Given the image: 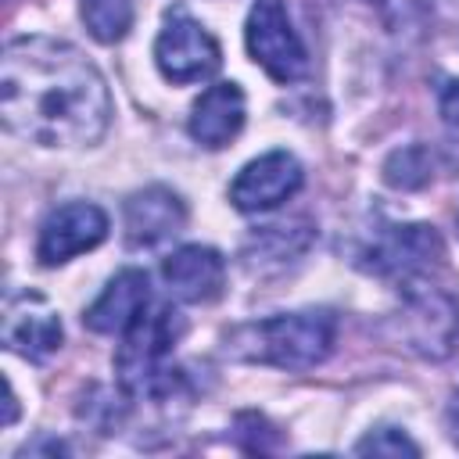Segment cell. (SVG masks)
Listing matches in <instances>:
<instances>
[{
    "mask_svg": "<svg viewBox=\"0 0 459 459\" xmlns=\"http://www.w3.org/2000/svg\"><path fill=\"white\" fill-rule=\"evenodd\" d=\"M179 333H183V319L169 305L147 308L122 333L115 369L129 394L165 398L176 387V369H169V355H172V344L179 341Z\"/></svg>",
    "mask_w": 459,
    "mask_h": 459,
    "instance_id": "3957f363",
    "label": "cell"
},
{
    "mask_svg": "<svg viewBox=\"0 0 459 459\" xmlns=\"http://www.w3.org/2000/svg\"><path fill=\"white\" fill-rule=\"evenodd\" d=\"M337 319L326 308H305L287 316H269L230 330L226 355L244 362H262L276 369H312L333 351Z\"/></svg>",
    "mask_w": 459,
    "mask_h": 459,
    "instance_id": "7a4b0ae2",
    "label": "cell"
},
{
    "mask_svg": "<svg viewBox=\"0 0 459 459\" xmlns=\"http://www.w3.org/2000/svg\"><path fill=\"white\" fill-rule=\"evenodd\" d=\"M384 179L394 186V190H416L430 179V154L427 147H402L387 158L384 165Z\"/></svg>",
    "mask_w": 459,
    "mask_h": 459,
    "instance_id": "e0dca14e",
    "label": "cell"
},
{
    "mask_svg": "<svg viewBox=\"0 0 459 459\" xmlns=\"http://www.w3.org/2000/svg\"><path fill=\"white\" fill-rule=\"evenodd\" d=\"M161 280L172 298L186 305L215 301L226 287V262L208 244H183L161 262Z\"/></svg>",
    "mask_w": 459,
    "mask_h": 459,
    "instance_id": "8fae6325",
    "label": "cell"
},
{
    "mask_svg": "<svg viewBox=\"0 0 459 459\" xmlns=\"http://www.w3.org/2000/svg\"><path fill=\"white\" fill-rule=\"evenodd\" d=\"M79 14L97 43H118L133 29V0H82Z\"/></svg>",
    "mask_w": 459,
    "mask_h": 459,
    "instance_id": "2e32d148",
    "label": "cell"
},
{
    "mask_svg": "<svg viewBox=\"0 0 459 459\" xmlns=\"http://www.w3.org/2000/svg\"><path fill=\"white\" fill-rule=\"evenodd\" d=\"M398 333L409 351L423 359H448L459 348V298L445 287L423 283L416 276L402 280Z\"/></svg>",
    "mask_w": 459,
    "mask_h": 459,
    "instance_id": "277c9868",
    "label": "cell"
},
{
    "mask_svg": "<svg viewBox=\"0 0 459 459\" xmlns=\"http://www.w3.org/2000/svg\"><path fill=\"white\" fill-rule=\"evenodd\" d=\"M154 65L169 82L186 86V82H201V79L215 75L222 65V50H219L215 36L197 18H190L183 7H176V11H169V18L154 39Z\"/></svg>",
    "mask_w": 459,
    "mask_h": 459,
    "instance_id": "8992f818",
    "label": "cell"
},
{
    "mask_svg": "<svg viewBox=\"0 0 459 459\" xmlns=\"http://www.w3.org/2000/svg\"><path fill=\"white\" fill-rule=\"evenodd\" d=\"M0 115L39 147H90L111 126V93L72 43L18 36L0 57Z\"/></svg>",
    "mask_w": 459,
    "mask_h": 459,
    "instance_id": "6da1fadb",
    "label": "cell"
},
{
    "mask_svg": "<svg viewBox=\"0 0 459 459\" xmlns=\"http://www.w3.org/2000/svg\"><path fill=\"white\" fill-rule=\"evenodd\" d=\"M244 115H247V104H244V90L237 82H215L208 86L194 108H190V136L201 143V147H226L240 129H244Z\"/></svg>",
    "mask_w": 459,
    "mask_h": 459,
    "instance_id": "5bb4252c",
    "label": "cell"
},
{
    "mask_svg": "<svg viewBox=\"0 0 459 459\" xmlns=\"http://www.w3.org/2000/svg\"><path fill=\"white\" fill-rule=\"evenodd\" d=\"M108 237V215L93 201H68L57 204L36 237L39 265H65L82 251H93Z\"/></svg>",
    "mask_w": 459,
    "mask_h": 459,
    "instance_id": "52a82bcc",
    "label": "cell"
},
{
    "mask_svg": "<svg viewBox=\"0 0 459 459\" xmlns=\"http://www.w3.org/2000/svg\"><path fill=\"white\" fill-rule=\"evenodd\" d=\"M448 430H452V441L459 445V391H455L452 402H448Z\"/></svg>",
    "mask_w": 459,
    "mask_h": 459,
    "instance_id": "ffe728a7",
    "label": "cell"
},
{
    "mask_svg": "<svg viewBox=\"0 0 459 459\" xmlns=\"http://www.w3.org/2000/svg\"><path fill=\"white\" fill-rule=\"evenodd\" d=\"M151 301V283L143 269H122L108 280V287L97 294V301L82 312L86 330L104 333V337H122Z\"/></svg>",
    "mask_w": 459,
    "mask_h": 459,
    "instance_id": "4fadbf2b",
    "label": "cell"
},
{
    "mask_svg": "<svg viewBox=\"0 0 459 459\" xmlns=\"http://www.w3.org/2000/svg\"><path fill=\"white\" fill-rule=\"evenodd\" d=\"M441 118H445V126L459 136V79H452V82L441 90Z\"/></svg>",
    "mask_w": 459,
    "mask_h": 459,
    "instance_id": "d6986e66",
    "label": "cell"
},
{
    "mask_svg": "<svg viewBox=\"0 0 459 459\" xmlns=\"http://www.w3.org/2000/svg\"><path fill=\"white\" fill-rule=\"evenodd\" d=\"M301 179H305V172L294 154L269 151L237 172V179L230 183V204L244 215L269 212V208L283 204L287 197H294L301 190Z\"/></svg>",
    "mask_w": 459,
    "mask_h": 459,
    "instance_id": "ba28073f",
    "label": "cell"
},
{
    "mask_svg": "<svg viewBox=\"0 0 459 459\" xmlns=\"http://www.w3.org/2000/svg\"><path fill=\"white\" fill-rule=\"evenodd\" d=\"M126 244L129 247H158L186 226V204L169 186H143L126 201Z\"/></svg>",
    "mask_w": 459,
    "mask_h": 459,
    "instance_id": "7c38bea8",
    "label": "cell"
},
{
    "mask_svg": "<svg viewBox=\"0 0 459 459\" xmlns=\"http://www.w3.org/2000/svg\"><path fill=\"white\" fill-rule=\"evenodd\" d=\"M244 43H247L251 61L262 65V72L276 82H294L308 68L305 43H301L298 29L290 25L283 0H255L251 4L247 25H244Z\"/></svg>",
    "mask_w": 459,
    "mask_h": 459,
    "instance_id": "5b68a950",
    "label": "cell"
},
{
    "mask_svg": "<svg viewBox=\"0 0 459 459\" xmlns=\"http://www.w3.org/2000/svg\"><path fill=\"white\" fill-rule=\"evenodd\" d=\"M362 269L405 280L441 258V240L434 226H387L373 233V244L362 251Z\"/></svg>",
    "mask_w": 459,
    "mask_h": 459,
    "instance_id": "30bf717a",
    "label": "cell"
},
{
    "mask_svg": "<svg viewBox=\"0 0 459 459\" xmlns=\"http://www.w3.org/2000/svg\"><path fill=\"white\" fill-rule=\"evenodd\" d=\"M61 337H65L61 319L43 294H36V290L7 294V301H4V344H7V351L39 362L61 348Z\"/></svg>",
    "mask_w": 459,
    "mask_h": 459,
    "instance_id": "9c48e42d",
    "label": "cell"
},
{
    "mask_svg": "<svg viewBox=\"0 0 459 459\" xmlns=\"http://www.w3.org/2000/svg\"><path fill=\"white\" fill-rule=\"evenodd\" d=\"M355 452L359 455H420V445L398 427H380V430H369L355 445Z\"/></svg>",
    "mask_w": 459,
    "mask_h": 459,
    "instance_id": "ac0fdd59",
    "label": "cell"
},
{
    "mask_svg": "<svg viewBox=\"0 0 459 459\" xmlns=\"http://www.w3.org/2000/svg\"><path fill=\"white\" fill-rule=\"evenodd\" d=\"M308 240H312L308 222L262 226V230L247 240V247H244V262H247L251 269L269 265V262H290V258H298V255L308 247Z\"/></svg>",
    "mask_w": 459,
    "mask_h": 459,
    "instance_id": "9a60e30c",
    "label": "cell"
}]
</instances>
